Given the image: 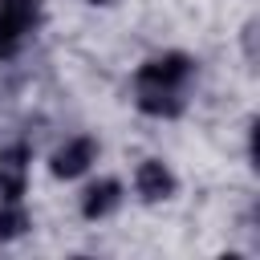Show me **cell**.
<instances>
[{
  "mask_svg": "<svg viewBox=\"0 0 260 260\" xmlns=\"http://www.w3.org/2000/svg\"><path fill=\"white\" fill-rule=\"evenodd\" d=\"M122 183L114 179V175H102V179H93V183H85V191H81V199H77V207H81V219H89V223H98V219H106V215H114L118 207H122Z\"/></svg>",
  "mask_w": 260,
  "mask_h": 260,
  "instance_id": "cell-6",
  "label": "cell"
},
{
  "mask_svg": "<svg viewBox=\"0 0 260 260\" xmlns=\"http://www.w3.org/2000/svg\"><path fill=\"white\" fill-rule=\"evenodd\" d=\"M89 4H110V0H89Z\"/></svg>",
  "mask_w": 260,
  "mask_h": 260,
  "instance_id": "cell-8",
  "label": "cell"
},
{
  "mask_svg": "<svg viewBox=\"0 0 260 260\" xmlns=\"http://www.w3.org/2000/svg\"><path fill=\"white\" fill-rule=\"evenodd\" d=\"M175 191H179V179H175L171 162H162V158H142V162L134 167V195H138L142 203H167V199H175Z\"/></svg>",
  "mask_w": 260,
  "mask_h": 260,
  "instance_id": "cell-4",
  "label": "cell"
},
{
  "mask_svg": "<svg viewBox=\"0 0 260 260\" xmlns=\"http://www.w3.org/2000/svg\"><path fill=\"white\" fill-rule=\"evenodd\" d=\"M98 154H102V146H98V138L93 134H69L53 154H49V171H53V179H81L93 162H98Z\"/></svg>",
  "mask_w": 260,
  "mask_h": 260,
  "instance_id": "cell-3",
  "label": "cell"
},
{
  "mask_svg": "<svg viewBox=\"0 0 260 260\" xmlns=\"http://www.w3.org/2000/svg\"><path fill=\"white\" fill-rule=\"evenodd\" d=\"M28 171H32V150L24 142L0 146V199H20L28 191Z\"/></svg>",
  "mask_w": 260,
  "mask_h": 260,
  "instance_id": "cell-5",
  "label": "cell"
},
{
  "mask_svg": "<svg viewBox=\"0 0 260 260\" xmlns=\"http://www.w3.org/2000/svg\"><path fill=\"white\" fill-rule=\"evenodd\" d=\"M41 24V0H0V57H16Z\"/></svg>",
  "mask_w": 260,
  "mask_h": 260,
  "instance_id": "cell-2",
  "label": "cell"
},
{
  "mask_svg": "<svg viewBox=\"0 0 260 260\" xmlns=\"http://www.w3.org/2000/svg\"><path fill=\"white\" fill-rule=\"evenodd\" d=\"M191 77H195V57L179 49L154 53L134 69V106L146 118H179L187 110Z\"/></svg>",
  "mask_w": 260,
  "mask_h": 260,
  "instance_id": "cell-1",
  "label": "cell"
},
{
  "mask_svg": "<svg viewBox=\"0 0 260 260\" xmlns=\"http://www.w3.org/2000/svg\"><path fill=\"white\" fill-rule=\"evenodd\" d=\"M28 228H32V219H28V211L20 207V199H0V244L20 240Z\"/></svg>",
  "mask_w": 260,
  "mask_h": 260,
  "instance_id": "cell-7",
  "label": "cell"
}]
</instances>
